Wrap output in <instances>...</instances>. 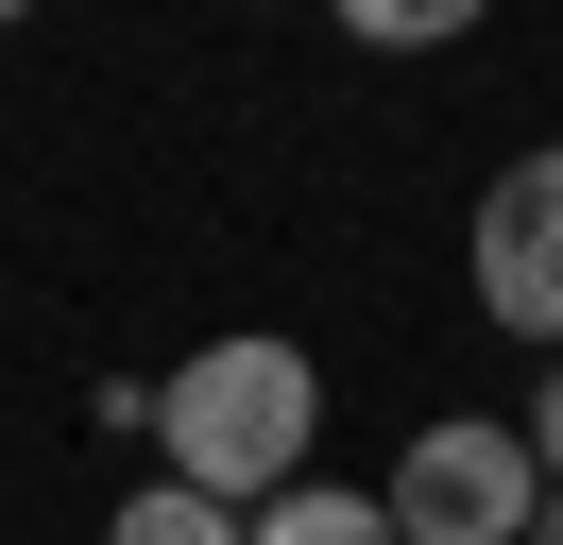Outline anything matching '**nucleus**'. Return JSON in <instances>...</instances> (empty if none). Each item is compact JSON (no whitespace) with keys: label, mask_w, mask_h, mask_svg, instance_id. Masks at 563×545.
Segmentation results:
<instances>
[{"label":"nucleus","mask_w":563,"mask_h":545,"mask_svg":"<svg viewBox=\"0 0 563 545\" xmlns=\"http://www.w3.org/2000/svg\"><path fill=\"white\" fill-rule=\"evenodd\" d=\"M529 545H563V494H547V511H529Z\"/></svg>","instance_id":"6e6552de"},{"label":"nucleus","mask_w":563,"mask_h":545,"mask_svg":"<svg viewBox=\"0 0 563 545\" xmlns=\"http://www.w3.org/2000/svg\"><path fill=\"white\" fill-rule=\"evenodd\" d=\"M529 477L563 494V358H547V392H529Z\"/></svg>","instance_id":"0eeeda50"},{"label":"nucleus","mask_w":563,"mask_h":545,"mask_svg":"<svg viewBox=\"0 0 563 545\" xmlns=\"http://www.w3.org/2000/svg\"><path fill=\"white\" fill-rule=\"evenodd\" d=\"M358 34L376 52H427V34H461V0H358Z\"/></svg>","instance_id":"423d86ee"},{"label":"nucleus","mask_w":563,"mask_h":545,"mask_svg":"<svg viewBox=\"0 0 563 545\" xmlns=\"http://www.w3.org/2000/svg\"><path fill=\"white\" fill-rule=\"evenodd\" d=\"M478 307H495L512 341H547V358H563V136H547V154H512V170L478 188Z\"/></svg>","instance_id":"7ed1b4c3"},{"label":"nucleus","mask_w":563,"mask_h":545,"mask_svg":"<svg viewBox=\"0 0 563 545\" xmlns=\"http://www.w3.org/2000/svg\"><path fill=\"white\" fill-rule=\"evenodd\" d=\"M240 545H393V511H376V494H324V477H308V494L240 511Z\"/></svg>","instance_id":"20e7f679"},{"label":"nucleus","mask_w":563,"mask_h":545,"mask_svg":"<svg viewBox=\"0 0 563 545\" xmlns=\"http://www.w3.org/2000/svg\"><path fill=\"white\" fill-rule=\"evenodd\" d=\"M154 443H172V477H188V494H222V511L308 494V443H324V375H308V341L240 324V341H206V358H172Z\"/></svg>","instance_id":"f257e3e1"},{"label":"nucleus","mask_w":563,"mask_h":545,"mask_svg":"<svg viewBox=\"0 0 563 545\" xmlns=\"http://www.w3.org/2000/svg\"><path fill=\"white\" fill-rule=\"evenodd\" d=\"M120 545H240V511H222V494H188V477H154V494L120 511Z\"/></svg>","instance_id":"39448f33"},{"label":"nucleus","mask_w":563,"mask_h":545,"mask_svg":"<svg viewBox=\"0 0 563 545\" xmlns=\"http://www.w3.org/2000/svg\"><path fill=\"white\" fill-rule=\"evenodd\" d=\"M393 545H529V511H547V477H529V426H495V409H444V426L393 460Z\"/></svg>","instance_id":"f03ea898"}]
</instances>
